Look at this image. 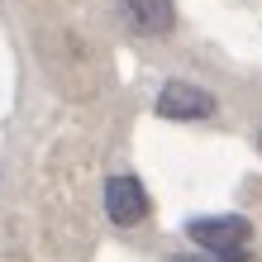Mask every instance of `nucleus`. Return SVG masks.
<instances>
[{
	"instance_id": "1",
	"label": "nucleus",
	"mask_w": 262,
	"mask_h": 262,
	"mask_svg": "<svg viewBox=\"0 0 262 262\" xmlns=\"http://www.w3.org/2000/svg\"><path fill=\"white\" fill-rule=\"evenodd\" d=\"M186 234L210 248L220 262H248V238H253V224L243 214H214V220H195Z\"/></svg>"
},
{
	"instance_id": "2",
	"label": "nucleus",
	"mask_w": 262,
	"mask_h": 262,
	"mask_svg": "<svg viewBox=\"0 0 262 262\" xmlns=\"http://www.w3.org/2000/svg\"><path fill=\"white\" fill-rule=\"evenodd\" d=\"M158 115L162 119H210L214 115V96L191 81H167L158 96Z\"/></svg>"
},
{
	"instance_id": "3",
	"label": "nucleus",
	"mask_w": 262,
	"mask_h": 262,
	"mask_svg": "<svg viewBox=\"0 0 262 262\" xmlns=\"http://www.w3.org/2000/svg\"><path fill=\"white\" fill-rule=\"evenodd\" d=\"M105 214H110L115 224H138L148 220V191L138 186L134 177H110L105 181Z\"/></svg>"
},
{
	"instance_id": "4",
	"label": "nucleus",
	"mask_w": 262,
	"mask_h": 262,
	"mask_svg": "<svg viewBox=\"0 0 262 262\" xmlns=\"http://www.w3.org/2000/svg\"><path fill=\"white\" fill-rule=\"evenodd\" d=\"M124 5V19L148 38H162L177 29V0H119Z\"/></svg>"
}]
</instances>
